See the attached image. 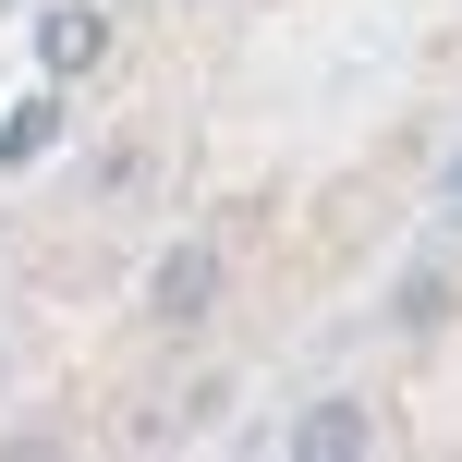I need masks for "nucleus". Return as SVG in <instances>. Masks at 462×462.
<instances>
[{
	"label": "nucleus",
	"instance_id": "obj_3",
	"mask_svg": "<svg viewBox=\"0 0 462 462\" xmlns=\"http://www.w3.org/2000/svg\"><path fill=\"white\" fill-rule=\"evenodd\" d=\"M97 49H110V37H97V13H49V73H86Z\"/></svg>",
	"mask_w": 462,
	"mask_h": 462
},
{
	"label": "nucleus",
	"instance_id": "obj_1",
	"mask_svg": "<svg viewBox=\"0 0 462 462\" xmlns=\"http://www.w3.org/2000/svg\"><path fill=\"white\" fill-rule=\"evenodd\" d=\"M208 292H219V268H208V255H171V268H159V317H171V328H195V317H208Z\"/></svg>",
	"mask_w": 462,
	"mask_h": 462
},
{
	"label": "nucleus",
	"instance_id": "obj_4",
	"mask_svg": "<svg viewBox=\"0 0 462 462\" xmlns=\"http://www.w3.org/2000/svg\"><path fill=\"white\" fill-rule=\"evenodd\" d=\"M49 134H61V110H49V97H24V110H13V134H0V159H37Z\"/></svg>",
	"mask_w": 462,
	"mask_h": 462
},
{
	"label": "nucleus",
	"instance_id": "obj_2",
	"mask_svg": "<svg viewBox=\"0 0 462 462\" xmlns=\"http://www.w3.org/2000/svg\"><path fill=\"white\" fill-rule=\"evenodd\" d=\"M377 426H365V402H317V414L292 426V450H365Z\"/></svg>",
	"mask_w": 462,
	"mask_h": 462
}]
</instances>
